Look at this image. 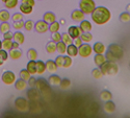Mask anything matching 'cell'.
Wrapping results in <instances>:
<instances>
[{"label": "cell", "instance_id": "6da1fadb", "mask_svg": "<svg viewBox=\"0 0 130 118\" xmlns=\"http://www.w3.org/2000/svg\"><path fill=\"white\" fill-rule=\"evenodd\" d=\"M91 15H92V20L94 21V23L98 25H104L107 22H109L111 19L110 10L105 6H98V7L96 6V8Z\"/></svg>", "mask_w": 130, "mask_h": 118}, {"label": "cell", "instance_id": "7a4b0ae2", "mask_svg": "<svg viewBox=\"0 0 130 118\" xmlns=\"http://www.w3.org/2000/svg\"><path fill=\"white\" fill-rule=\"evenodd\" d=\"M99 68L102 71L103 75H116L119 72V66L116 62L106 61Z\"/></svg>", "mask_w": 130, "mask_h": 118}, {"label": "cell", "instance_id": "3957f363", "mask_svg": "<svg viewBox=\"0 0 130 118\" xmlns=\"http://www.w3.org/2000/svg\"><path fill=\"white\" fill-rule=\"evenodd\" d=\"M36 88L42 93V95L44 96L45 98H47L50 95V87H49V83L45 80V78H38L36 82Z\"/></svg>", "mask_w": 130, "mask_h": 118}, {"label": "cell", "instance_id": "277c9868", "mask_svg": "<svg viewBox=\"0 0 130 118\" xmlns=\"http://www.w3.org/2000/svg\"><path fill=\"white\" fill-rule=\"evenodd\" d=\"M79 7L85 15H91L96 8V3L94 0H80Z\"/></svg>", "mask_w": 130, "mask_h": 118}, {"label": "cell", "instance_id": "5b68a950", "mask_svg": "<svg viewBox=\"0 0 130 118\" xmlns=\"http://www.w3.org/2000/svg\"><path fill=\"white\" fill-rule=\"evenodd\" d=\"M15 107L20 112H26L29 110V102L24 97H18L15 100Z\"/></svg>", "mask_w": 130, "mask_h": 118}, {"label": "cell", "instance_id": "8992f818", "mask_svg": "<svg viewBox=\"0 0 130 118\" xmlns=\"http://www.w3.org/2000/svg\"><path fill=\"white\" fill-rule=\"evenodd\" d=\"M93 52V48L92 46L89 44V43H83L81 46L78 47V55L81 58H89L91 57Z\"/></svg>", "mask_w": 130, "mask_h": 118}, {"label": "cell", "instance_id": "52a82bcc", "mask_svg": "<svg viewBox=\"0 0 130 118\" xmlns=\"http://www.w3.org/2000/svg\"><path fill=\"white\" fill-rule=\"evenodd\" d=\"M108 50H109L118 60H121L123 58V56H124L123 48L120 45H119V44H116V43H113V44H110L109 47H108Z\"/></svg>", "mask_w": 130, "mask_h": 118}, {"label": "cell", "instance_id": "ba28073f", "mask_svg": "<svg viewBox=\"0 0 130 118\" xmlns=\"http://www.w3.org/2000/svg\"><path fill=\"white\" fill-rule=\"evenodd\" d=\"M2 82L5 84V85H13L15 84L16 82V74L13 72V71H5L3 74H2Z\"/></svg>", "mask_w": 130, "mask_h": 118}, {"label": "cell", "instance_id": "9c48e42d", "mask_svg": "<svg viewBox=\"0 0 130 118\" xmlns=\"http://www.w3.org/2000/svg\"><path fill=\"white\" fill-rule=\"evenodd\" d=\"M35 29L39 34H45L49 30V24L47 22H45L44 20H39L35 24Z\"/></svg>", "mask_w": 130, "mask_h": 118}, {"label": "cell", "instance_id": "30bf717a", "mask_svg": "<svg viewBox=\"0 0 130 118\" xmlns=\"http://www.w3.org/2000/svg\"><path fill=\"white\" fill-rule=\"evenodd\" d=\"M71 19L75 22H81L82 20L85 19V14L80 9H75L71 14Z\"/></svg>", "mask_w": 130, "mask_h": 118}, {"label": "cell", "instance_id": "8fae6325", "mask_svg": "<svg viewBox=\"0 0 130 118\" xmlns=\"http://www.w3.org/2000/svg\"><path fill=\"white\" fill-rule=\"evenodd\" d=\"M82 33H83V31L80 29V27H79V26H75V25L70 26V27H69V29H68V34L71 36V38H72V39L79 38V37L81 36V34H82Z\"/></svg>", "mask_w": 130, "mask_h": 118}, {"label": "cell", "instance_id": "7c38bea8", "mask_svg": "<svg viewBox=\"0 0 130 118\" xmlns=\"http://www.w3.org/2000/svg\"><path fill=\"white\" fill-rule=\"evenodd\" d=\"M41 92L37 89V88H31L28 92H27V97H28V99H30V100H39L40 98H41Z\"/></svg>", "mask_w": 130, "mask_h": 118}, {"label": "cell", "instance_id": "4fadbf2b", "mask_svg": "<svg viewBox=\"0 0 130 118\" xmlns=\"http://www.w3.org/2000/svg\"><path fill=\"white\" fill-rule=\"evenodd\" d=\"M67 55L71 58H75L78 56V47L74 44H70L67 46Z\"/></svg>", "mask_w": 130, "mask_h": 118}, {"label": "cell", "instance_id": "5bb4252c", "mask_svg": "<svg viewBox=\"0 0 130 118\" xmlns=\"http://www.w3.org/2000/svg\"><path fill=\"white\" fill-rule=\"evenodd\" d=\"M93 51L95 53H102V55H104V52L106 51V47H105V45L103 44V43L97 42L93 46Z\"/></svg>", "mask_w": 130, "mask_h": 118}, {"label": "cell", "instance_id": "9a60e30c", "mask_svg": "<svg viewBox=\"0 0 130 118\" xmlns=\"http://www.w3.org/2000/svg\"><path fill=\"white\" fill-rule=\"evenodd\" d=\"M13 41L19 43L20 45H22L24 44V42H25V36L23 33H21L20 30H17L16 33L14 34V38H13Z\"/></svg>", "mask_w": 130, "mask_h": 118}, {"label": "cell", "instance_id": "2e32d148", "mask_svg": "<svg viewBox=\"0 0 130 118\" xmlns=\"http://www.w3.org/2000/svg\"><path fill=\"white\" fill-rule=\"evenodd\" d=\"M80 29L83 31V33H88V31H91L92 30V23L90 22L89 20H82L80 22V25H79Z\"/></svg>", "mask_w": 130, "mask_h": 118}, {"label": "cell", "instance_id": "e0dca14e", "mask_svg": "<svg viewBox=\"0 0 130 118\" xmlns=\"http://www.w3.org/2000/svg\"><path fill=\"white\" fill-rule=\"evenodd\" d=\"M14 85H15V88L18 91H23L27 87V82L24 81V80H22V78H20V80H16V82H15Z\"/></svg>", "mask_w": 130, "mask_h": 118}, {"label": "cell", "instance_id": "ac0fdd59", "mask_svg": "<svg viewBox=\"0 0 130 118\" xmlns=\"http://www.w3.org/2000/svg\"><path fill=\"white\" fill-rule=\"evenodd\" d=\"M104 111L106 113H113L116 111V104L113 101L110 100H106L104 103Z\"/></svg>", "mask_w": 130, "mask_h": 118}, {"label": "cell", "instance_id": "d6986e66", "mask_svg": "<svg viewBox=\"0 0 130 118\" xmlns=\"http://www.w3.org/2000/svg\"><path fill=\"white\" fill-rule=\"evenodd\" d=\"M43 20H44L45 22H47L48 24H50V23H53L54 21H56V16L52 12H47L43 16Z\"/></svg>", "mask_w": 130, "mask_h": 118}, {"label": "cell", "instance_id": "ffe728a7", "mask_svg": "<svg viewBox=\"0 0 130 118\" xmlns=\"http://www.w3.org/2000/svg\"><path fill=\"white\" fill-rule=\"evenodd\" d=\"M8 56L12 60H19L21 57H22V51H21L19 48L18 49H10L8 51Z\"/></svg>", "mask_w": 130, "mask_h": 118}, {"label": "cell", "instance_id": "44dd1931", "mask_svg": "<svg viewBox=\"0 0 130 118\" xmlns=\"http://www.w3.org/2000/svg\"><path fill=\"white\" fill-rule=\"evenodd\" d=\"M94 61H95V64L97 66H101L103 65V64L106 62V58L104 55H102V53H96V56L94 58Z\"/></svg>", "mask_w": 130, "mask_h": 118}, {"label": "cell", "instance_id": "7402d4cb", "mask_svg": "<svg viewBox=\"0 0 130 118\" xmlns=\"http://www.w3.org/2000/svg\"><path fill=\"white\" fill-rule=\"evenodd\" d=\"M26 69L28 70V72L31 74V75H34V74L37 73V63L36 61H29L27 63V66H26Z\"/></svg>", "mask_w": 130, "mask_h": 118}, {"label": "cell", "instance_id": "603a6c76", "mask_svg": "<svg viewBox=\"0 0 130 118\" xmlns=\"http://www.w3.org/2000/svg\"><path fill=\"white\" fill-rule=\"evenodd\" d=\"M46 70H48L49 72L51 73H54L56 70H57V66H56V64L54 61L52 60H48L46 62Z\"/></svg>", "mask_w": 130, "mask_h": 118}, {"label": "cell", "instance_id": "cb8c5ba5", "mask_svg": "<svg viewBox=\"0 0 130 118\" xmlns=\"http://www.w3.org/2000/svg\"><path fill=\"white\" fill-rule=\"evenodd\" d=\"M60 82H61V78L58 75H56V74H52V75H50V77L48 80V83L51 86H59Z\"/></svg>", "mask_w": 130, "mask_h": 118}, {"label": "cell", "instance_id": "d4e9b609", "mask_svg": "<svg viewBox=\"0 0 130 118\" xmlns=\"http://www.w3.org/2000/svg\"><path fill=\"white\" fill-rule=\"evenodd\" d=\"M56 51H58L59 55H64V53H67V45L64 44L62 41H59L56 43Z\"/></svg>", "mask_w": 130, "mask_h": 118}, {"label": "cell", "instance_id": "484cf974", "mask_svg": "<svg viewBox=\"0 0 130 118\" xmlns=\"http://www.w3.org/2000/svg\"><path fill=\"white\" fill-rule=\"evenodd\" d=\"M37 63V73L43 74L46 71V63L43 61H36Z\"/></svg>", "mask_w": 130, "mask_h": 118}, {"label": "cell", "instance_id": "4316f807", "mask_svg": "<svg viewBox=\"0 0 130 118\" xmlns=\"http://www.w3.org/2000/svg\"><path fill=\"white\" fill-rule=\"evenodd\" d=\"M46 51L49 53V55H52V53H54L56 51V43L54 41H50L47 43L46 45Z\"/></svg>", "mask_w": 130, "mask_h": 118}, {"label": "cell", "instance_id": "83f0119b", "mask_svg": "<svg viewBox=\"0 0 130 118\" xmlns=\"http://www.w3.org/2000/svg\"><path fill=\"white\" fill-rule=\"evenodd\" d=\"M19 8H20V13H22L23 15H29V14L32 13V10H34V7L32 6L25 5V4H22V3H21Z\"/></svg>", "mask_w": 130, "mask_h": 118}, {"label": "cell", "instance_id": "f1b7e54d", "mask_svg": "<svg viewBox=\"0 0 130 118\" xmlns=\"http://www.w3.org/2000/svg\"><path fill=\"white\" fill-rule=\"evenodd\" d=\"M9 18H10V14L8 13V10H6V9L0 10V21H1V22H7Z\"/></svg>", "mask_w": 130, "mask_h": 118}, {"label": "cell", "instance_id": "f546056e", "mask_svg": "<svg viewBox=\"0 0 130 118\" xmlns=\"http://www.w3.org/2000/svg\"><path fill=\"white\" fill-rule=\"evenodd\" d=\"M100 98L105 100V101L106 100H110L112 98V94H111L110 91H108V90H103L100 93Z\"/></svg>", "mask_w": 130, "mask_h": 118}, {"label": "cell", "instance_id": "4dcf8cb0", "mask_svg": "<svg viewBox=\"0 0 130 118\" xmlns=\"http://www.w3.org/2000/svg\"><path fill=\"white\" fill-rule=\"evenodd\" d=\"M80 39L82 40L83 43H90L93 40V35L90 31H88V33H82L80 36Z\"/></svg>", "mask_w": 130, "mask_h": 118}, {"label": "cell", "instance_id": "1f68e13d", "mask_svg": "<svg viewBox=\"0 0 130 118\" xmlns=\"http://www.w3.org/2000/svg\"><path fill=\"white\" fill-rule=\"evenodd\" d=\"M61 41H62L67 46L70 45V44H73V39L71 38V36H70L68 33H64V34L61 35Z\"/></svg>", "mask_w": 130, "mask_h": 118}, {"label": "cell", "instance_id": "d6a6232c", "mask_svg": "<svg viewBox=\"0 0 130 118\" xmlns=\"http://www.w3.org/2000/svg\"><path fill=\"white\" fill-rule=\"evenodd\" d=\"M27 57L31 61H37L38 60V51L35 48H30L27 52Z\"/></svg>", "mask_w": 130, "mask_h": 118}, {"label": "cell", "instance_id": "836d02e7", "mask_svg": "<svg viewBox=\"0 0 130 118\" xmlns=\"http://www.w3.org/2000/svg\"><path fill=\"white\" fill-rule=\"evenodd\" d=\"M60 28V23L57 22V21H54L53 23H50L49 24V30L50 33H56V31H58Z\"/></svg>", "mask_w": 130, "mask_h": 118}, {"label": "cell", "instance_id": "e575fe53", "mask_svg": "<svg viewBox=\"0 0 130 118\" xmlns=\"http://www.w3.org/2000/svg\"><path fill=\"white\" fill-rule=\"evenodd\" d=\"M12 48H13V41H10V40H3L2 41V49L9 51Z\"/></svg>", "mask_w": 130, "mask_h": 118}, {"label": "cell", "instance_id": "d590c367", "mask_svg": "<svg viewBox=\"0 0 130 118\" xmlns=\"http://www.w3.org/2000/svg\"><path fill=\"white\" fill-rule=\"evenodd\" d=\"M18 3H19L18 0H8V1H6L4 4H5V7L7 9H13V8L17 7Z\"/></svg>", "mask_w": 130, "mask_h": 118}, {"label": "cell", "instance_id": "8d00e7d4", "mask_svg": "<svg viewBox=\"0 0 130 118\" xmlns=\"http://www.w3.org/2000/svg\"><path fill=\"white\" fill-rule=\"evenodd\" d=\"M20 78H22V80H24V81H28L29 78H30V76H31V74L28 72V70L27 69H22L20 71Z\"/></svg>", "mask_w": 130, "mask_h": 118}, {"label": "cell", "instance_id": "74e56055", "mask_svg": "<svg viewBox=\"0 0 130 118\" xmlns=\"http://www.w3.org/2000/svg\"><path fill=\"white\" fill-rule=\"evenodd\" d=\"M120 21L122 23H128L130 22V13L128 12H124L120 15Z\"/></svg>", "mask_w": 130, "mask_h": 118}, {"label": "cell", "instance_id": "f35d334b", "mask_svg": "<svg viewBox=\"0 0 130 118\" xmlns=\"http://www.w3.org/2000/svg\"><path fill=\"white\" fill-rule=\"evenodd\" d=\"M92 75H93L94 78L99 80V78H101V77L103 76V73H102V71L100 70V68H95V69H93V71H92Z\"/></svg>", "mask_w": 130, "mask_h": 118}, {"label": "cell", "instance_id": "ab89813d", "mask_svg": "<svg viewBox=\"0 0 130 118\" xmlns=\"http://www.w3.org/2000/svg\"><path fill=\"white\" fill-rule=\"evenodd\" d=\"M59 86H60V88H61V89L66 90V89L70 88V86H71V81H70L69 78H62L61 82H60V84H59Z\"/></svg>", "mask_w": 130, "mask_h": 118}, {"label": "cell", "instance_id": "60d3db41", "mask_svg": "<svg viewBox=\"0 0 130 118\" xmlns=\"http://www.w3.org/2000/svg\"><path fill=\"white\" fill-rule=\"evenodd\" d=\"M9 29H10V24L8 23V21L7 22H2L0 24V31H1L2 34L6 33V31H8Z\"/></svg>", "mask_w": 130, "mask_h": 118}, {"label": "cell", "instance_id": "b9f144b4", "mask_svg": "<svg viewBox=\"0 0 130 118\" xmlns=\"http://www.w3.org/2000/svg\"><path fill=\"white\" fill-rule=\"evenodd\" d=\"M24 21L23 20H20V21H16V22H14L13 24V27L16 29V30H21L22 28H24Z\"/></svg>", "mask_w": 130, "mask_h": 118}, {"label": "cell", "instance_id": "7bdbcfd3", "mask_svg": "<svg viewBox=\"0 0 130 118\" xmlns=\"http://www.w3.org/2000/svg\"><path fill=\"white\" fill-rule=\"evenodd\" d=\"M34 27H35L34 21H31V20H27V21H25V23H24V28H25V30L30 31V30L34 29Z\"/></svg>", "mask_w": 130, "mask_h": 118}, {"label": "cell", "instance_id": "ee69618b", "mask_svg": "<svg viewBox=\"0 0 130 118\" xmlns=\"http://www.w3.org/2000/svg\"><path fill=\"white\" fill-rule=\"evenodd\" d=\"M63 61H64V57L62 56V55H59L56 59H55V64H56V66H57V68H61L62 66H63Z\"/></svg>", "mask_w": 130, "mask_h": 118}, {"label": "cell", "instance_id": "f6af8a7d", "mask_svg": "<svg viewBox=\"0 0 130 118\" xmlns=\"http://www.w3.org/2000/svg\"><path fill=\"white\" fill-rule=\"evenodd\" d=\"M72 64H73V61H72V58L67 56V57H64V61H63V68H70L72 66Z\"/></svg>", "mask_w": 130, "mask_h": 118}, {"label": "cell", "instance_id": "bcb514c9", "mask_svg": "<svg viewBox=\"0 0 130 118\" xmlns=\"http://www.w3.org/2000/svg\"><path fill=\"white\" fill-rule=\"evenodd\" d=\"M105 58H106V61H109V62H117V61H119L112 53L109 51V50H107L106 51V53H105Z\"/></svg>", "mask_w": 130, "mask_h": 118}, {"label": "cell", "instance_id": "7dc6e473", "mask_svg": "<svg viewBox=\"0 0 130 118\" xmlns=\"http://www.w3.org/2000/svg\"><path fill=\"white\" fill-rule=\"evenodd\" d=\"M52 41H54L55 43L61 41V34H59L58 31H56V33H52Z\"/></svg>", "mask_w": 130, "mask_h": 118}, {"label": "cell", "instance_id": "c3c4849f", "mask_svg": "<svg viewBox=\"0 0 130 118\" xmlns=\"http://www.w3.org/2000/svg\"><path fill=\"white\" fill-rule=\"evenodd\" d=\"M20 20H23V14L22 13H16L13 15V21L16 22V21H20Z\"/></svg>", "mask_w": 130, "mask_h": 118}, {"label": "cell", "instance_id": "681fc988", "mask_svg": "<svg viewBox=\"0 0 130 118\" xmlns=\"http://www.w3.org/2000/svg\"><path fill=\"white\" fill-rule=\"evenodd\" d=\"M0 58H1L4 62L8 59V53H7V51L6 50H4V49H0Z\"/></svg>", "mask_w": 130, "mask_h": 118}, {"label": "cell", "instance_id": "f907efd6", "mask_svg": "<svg viewBox=\"0 0 130 118\" xmlns=\"http://www.w3.org/2000/svg\"><path fill=\"white\" fill-rule=\"evenodd\" d=\"M13 38H14V34L10 33L9 30L3 34V40H10V41H13Z\"/></svg>", "mask_w": 130, "mask_h": 118}, {"label": "cell", "instance_id": "816d5d0a", "mask_svg": "<svg viewBox=\"0 0 130 118\" xmlns=\"http://www.w3.org/2000/svg\"><path fill=\"white\" fill-rule=\"evenodd\" d=\"M21 3H22V4H25V5L32 6V7L36 5V1H35V0H22V1H21Z\"/></svg>", "mask_w": 130, "mask_h": 118}, {"label": "cell", "instance_id": "f5cc1de1", "mask_svg": "<svg viewBox=\"0 0 130 118\" xmlns=\"http://www.w3.org/2000/svg\"><path fill=\"white\" fill-rule=\"evenodd\" d=\"M27 82H28V85H29V87H30V88L36 87V82H37V78H35L32 75L30 76V78H29Z\"/></svg>", "mask_w": 130, "mask_h": 118}, {"label": "cell", "instance_id": "db71d44e", "mask_svg": "<svg viewBox=\"0 0 130 118\" xmlns=\"http://www.w3.org/2000/svg\"><path fill=\"white\" fill-rule=\"evenodd\" d=\"M73 44H74L75 46L79 47V46H81V45L83 44V42H82V40H81L80 37H79V38H76V39H73Z\"/></svg>", "mask_w": 130, "mask_h": 118}, {"label": "cell", "instance_id": "11a10c76", "mask_svg": "<svg viewBox=\"0 0 130 118\" xmlns=\"http://www.w3.org/2000/svg\"><path fill=\"white\" fill-rule=\"evenodd\" d=\"M19 46H20L19 43H17V42H15V41H13V48H12V49H18V48H19Z\"/></svg>", "mask_w": 130, "mask_h": 118}, {"label": "cell", "instance_id": "9f6ffc18", "mask_svg": "<svg viewBox=\"0 0 130 118\" xmlns=\"http://www.w3.org/2000/svg\"><path fill=\"white\" fill-rule=\"evenodd\" d=\"M3 63H4V61H3L1 58H0V66H2V65H3Z\"/></svg>", "mask_w": 130, "mask_h": 118}, {"label": "cell", "instance_id": "6f0895ef", "mask_svg": "<svg viewBox=\"0 0 130 118\" xmlns=\"http://www.w3.org/2000/svg\"><path fill=\"white\" fill-rule=\"evenodd\" d=\"M127 12H128V13H130V4H128V5H127Z\"/></svg>", "mask_w": 130, "mask_h": 118}, {"label": "cell", "instance_id": "680465c9", "mask_svg": "<svg viewBox=\"0 0 130 118\" xmlns=\"http://www.w3.org/2000/svg\"><path fill=\"white\" fill-rule=\"evenodd\" d=\"M59 23H60V24H64V20H63V19H61V20L59 21Z\"/></svg>", "mask_w": 130, "mask_h": 118}, {"label": "cell", "instance_id": "91938a15", "mask_svg": "<svg viewBox=\"0 0 130 118\" xmlns=\"http://www.w3.org/2000/svg\"><path fill=\"white\" fill-rule=\"evenodd\" d=\"M0 49H2V41H0Z\"/></svg>", "mask_w": 130, "mask_h": 118}, {"label": "cell", "instance_id": "94428289", "mask_svg": "<svg viewBox=\"0 0 130 118\" xmlns=\"http://www.w3.org/2000/svg\"><path fill=\"white\" fill-rule=\"evenodd\" d=\"M1 1H2V2H3V3H5V2H6V1H8V0H1Z\"/></svg>", "mask_w": 130, "mask_h": 118}, {"label": "cell", "instance_id": "6125c7cd", "mask_svg": "<svg viewBox=\"0 0 130 118\" xmlns=\"http://www.w3.org/2000/svg\"><path fill=\"white\" fill-rule=\"evenodd\" d=\"M129 66H130V61H129Z\"/></svg>", "mask_w": 130, "mask_h": 118}]
</instances>
